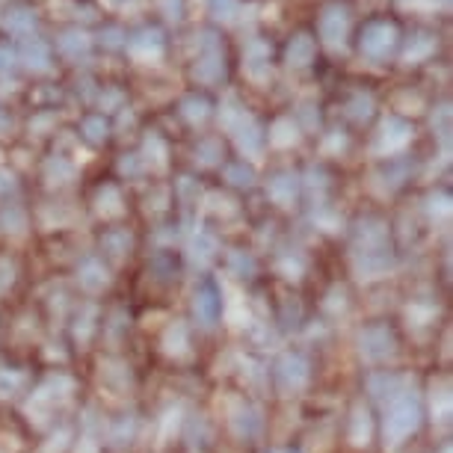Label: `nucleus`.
Listing matches in <instances>:
<instances>
[{
    "instance_id": "4",
    "label": "nucleus",
    "mask_w": 453,
    "mask_h": 453,
    "mask_svg": "<svg viewBox=\"0 0 453 453\" xmlns=\"http://www.w3.org/2000/svg\"><path fill=\"white\" fill-rule=\"evenodd\" d=\"M219 439L237 450H264L270 444V409L261 397L228 388L219 395V409L213 415Z\"/></svg>"
},
{
    "instance_id": "20",
    "label": "nucleus",
    "mask_w": 453,
    "mask_h": 453,
    "mask_svg": "<svg viewBox=\"0 0 453 453\" xmlns=\"http://www.w3.org/2000/svg\"><path fill=\"white\" fill-rule=\"evenodd\" d=\"M353 309H356V290L347 281V276H338V279H329L326 285L320 288L318 303L311 305V314L320 318L326 326H335V323L347 320Z\"/></svg>"
},
{
    "instance_id": "10",
    "label": "nucleus",
    "mask_w": 453,
    "mask_h": 453,
    "mask_svg": "<svg viewBox=\"0 0 453 453\" xmlns=\"http://www.w3.org/2000/svg\"><path fill=\"white\" fill-rule=\"evenodd\" d=\"M65 281L81 299H98V303H104V299L113 296V290L119 285V273L96 250H89L74 258Z\"/></svg>"
},
{
    "instance_id": "12",
    "label": "nucleus",
    "mask_w": 453,
    "mask_h": 453,
    "mask_svg": "<svg viewBox=\"0 0 453 453\" xmlns=\"http://www.w3.org/2000/svg\"><path fill=\"white\" fill-rule=\"evenodd\" d=\"M101 314H104V303H98V299H74L72 311H68L63 329H59L68 353H96L101 335Z\"/></svg>"
},
{
    "instance_id": "9",
    "label": "nucleus",
    "mask_w": 453,
    "mask_h": 453,
    "mask_svg": "<svg viewBox=\"0 0 453 453\" xmlns=\"http://www.w3.org/2000/svg\"><path fill=\"white\" fill-rule=\"evenodd\" d=\"M395 320L400 332H403L406 344L409 341H418V344L439 341V332L448 326V318H444V309H441V296L435 294V290H415V294H409Z\"/></svg>"
},
{
    "instance_id": "18",
    "label": "nucleus",
    "mask_w": 453,
    "mask_h": 453,
    "mask_svg": "<svg viewBox=\"0 0 453 453\" xmlns=\"http://www.w3.org/2000/svg\"><path fill=\"white\" fill-rule=\"evenodd\" d=\"M39 367L21 353H0V409H19Z\"/></svg>"
},
{
    "instance_id": "7",
    "label": "nucleus",
    "mask_w": 453,
    "mask_h": 453,
    "mask_svg": "<svg viewBox=\"0 0 453 453\" xmlns=\"http://www.w3.org/2000/svg\"><path fill=\"white\" fill-rule=\"evenodd\" d=\"M202 341L187 314H169L155 329V356L175 371H193L202 358Z\"/></svg>"
},
{
    "instance_id": "24",
    "label": "nucleus",
    "mask_w": 453,
    "mask_h": 453,
    "mask_svg": "<svg viewBox=\"0 0 453 453\" xmlns=\"http://www.w3.org/2000/svg\"><path fill=\"white\" fill-rule=\"evenodd\" d=\"M261 453H305L296 441H281V444H267Z\"/></svg>"
},
{
    "instance_id": "15",
    "label": "nucleus",
    "mask_w": 453,
    "mask_h": 453,
    "mask_svg": "<svg viewBox=\"0 0 453 453\" xmlns=\"http://www.w3.org/2000/svg\"><path fill=\"white\" fill-rule=\"evenodd\" d=\"M96 380L107 395L119 397V403H131L140 391V371L127 353H96Z\"/></svg>"
},
{
    "instance_id": "1",
    "label": "nucleus",
    "mask_w": 453,
    "mask_h": 453,
    "mask_svg": "<svg viewBox=\"0 0 453 453\" xmlns=\"http://www.w3.org/2000/svg\"><path fill=\"white\" fill-rule=\"evenodd\" d=\"M83 376L74 373L65 365H50L42 367L33 380L27 397L21 400L19 412L21 421L30 426L33 433H45L48 426H54L63 418L74 415L83 403Z\"/></svg>"
},
{
    "instance_id": "5",
    "label": "nucleus",
    "mask_w": 453,
    "mask_h": 453,
    "mask_svg": "<svg viewBox=\"0 0 453 453\" xmlns=\"http://www.w3.org/2000/svg\"><path fill=\"white\" fill-rule=\"evenodd\" d=\"M267 380L270 397L294 403V400L309 397L320 380V356L318 349L290 341L276 347L267 356Z\"/></svg>"
},
{
    "instance_id": "6",
    "label": "nucleus",
    "mask_w": 453,
    "mask_h": 453,
    "mask_svg": "<svg viewBox=\"0 0 453 453\" xmlns=\"http://www.w3.org/2000/svg\"><path fill=\"white\" fill-rule=\"evenodd\" d=\"M353 356L362 371H376V367H400L406 358V338L400 332L397 320L388 314L365 318L353 326Z\"/></svg>"
},
{
    "instance_id": "2",
    "label": "nucleus",
    "mask_w": 453,
    "mask_h": 453,
    "mask_svg": "<svg viewBox=\"0 0 453 453\" xmlns=\"http://www.w3.org/2000/svg\"><path fill=\"white\" fill-rule=\"evenodd\" d=\"M400 270V252L388 222H362L347 237V281L349 285H382Z\"/></svg>"
},
{
    "instance_id": "8",
    "label": "nucleus",
    "mask_w": 453,
    "mask_h": 453,
    "mask_svg": "<svg viewBox=\"0 0 453 453\" xmlns=\"http://www.w3.org/2000/svg\"><path fill=\"white\" fill-rule=\"evenodd\" d=\"M184 314L202 338L217 335V332L222 329V323H226V288H222L217 273L193 276Z\"/></svg>"
},
{
    "instance_id": "21",
    "label": "nucleus",
    "mask_w": 453,
    "mask_h": 453,
    "mask_svg": "<svg viewBox=\"0 0 453 453\" xmlns=\"http://www.w3.org/2000/svg\"><path fill=\"white\" fill-rule=\"evenodd\" d=\"M96 252L119 273L136 258V252H140V237L127 226H122V222H110V226H104L98 232Z\"/></svg>"
},
{
    "instance_id": "14",
    "label": "nucleus",
    "mask_w": 453,
    "mask_h": 453,
    "mask_svg": "<svg viewBox=\"0 0 453 453\" xmlns=\"http://www.w3.org/2000/svg\"><path fill=\"white\" fill-rule=\"evenodd\" d=\"M145 418L134 403H119L101 412V441L107 453H131L142 439Z\"/></svg>"
},
{
    "instance_id": "25",
    "label": "nucleus",
    "mask_w": 453,
    "mask_h": 453,
    "mask_svg": "<svg viewBox=\"0 0 453 453\" xmlns=\"http://www.w3.org/2000/svg\"><path fill=\"white\" fill-rule=\"evenodd\" d=\"M406 453H433V450H406Z\"/></svg>"
},
{
    "instance_id": "22",
    "label": "nucleus",
    "mask_w": 453,
    "mask_h": 453,
    "mask_svg": "<svg viewBox=\"0 0 453 453\" xmlns=\"http://www.w3.org/2000/svg\"><path fill=\"white\" fill-rule=\"evenodd\" d=\"M450 373L448 367L435 371L430 380L421 382L424 409H426V426L433 430H448L453 418V397H450Z\"/></svg>"
},
{
    "instance_id": "17",
    "label": "nucleus",
    "mask_w": 453,
    "mask_h": 453,
    "mask_svg": "<svg viewBox=\"0 0 453 453\" xmlns=\"http://www.w3.org/2000/svg\"><path fill=\"white\" fill-rule=\"evenodd\" d=\"M134 305L119 296L104 299V314H101V335L98 349L101 353H127V344L134 338ZM96 349V353H98Z\"/></svg>"
},
{
    "instance_id": "19",
    "label": "nucleus",
    "mask_w": 453,
    "mask_h": 453,
    "mask_svg": "<svg viewBox=\"0 0 453 453\" xmlns=\"http://www.w3.org/2000/svg\"><path fill=\"white\" fill-rule=\"evenodd\" d=\"M187 276L181 252L178 250H151L142 267V285L151 288V294H173Z\"/></svg>"
},
{
    "instance_id": "11",
    "label": "nucleus",
    "mask_w": 453,
    "mask_h": 453,
    "mask_svg": "<svg viewBox=\"0 0 453 453\" xmlns=\"http://www.w3.org/2000/svg\"><path fill=\"white\" fill-rule=\"evenodd\" d=\"M338 439L344 453H373L376 450V409L367 403L362 391H356L341 409Z\"/></svg>"
},
{
    "instance_id": "16",
    "label": "nucleus",
    "mask_w": 453,
    "mask_h": 453,
    "mask_svg": "<svg viewBox=\"0 0 453 453\" xmlns=\"http://www.w3.org/2000/svg\"><path fill=\"white\" fill-rule=\"evenodd\" d=\"M217 270L222 273V279L234 281V285H241L246 290L264 285V279H267L264 255L255 250V246H246V243L222 246Z\"/></svg>"
},
{
    "instance_id": "3",
    "label": "nucleus",
    "mask_w": 453,
    "mask_h": 453,
    "mask_svg": "<svg viewBox=\"0 0 453 453\" xmlns=\"http://www.w3.org/2000/svg\"><path fill=\"white\" fill-rule=\"evenodd\" d=\"M426 430L430 426H426V409L418 376L376 406V448L382 453L412 450V444L421 441Z\"/></svg>"
},
{
    "instance_id": "13",
    "label": "nucleus",
    "mask_w": 453,
    "mask_h": 453,
    "mask_svg": "<svg viewBox=\"0 0 453 453\" xmlns=\"http://www.w3.org/2000/svg\"><path fill=\"white\" fill-rule=\"evenodd\" d=\"M264 264H267V276L273 279V285L290 290H303L311 281L314 273L311 252L294 243H276L264 255Z\"/></svg>"
},
{
    "instance_id": "23",
    "label": "nucleus",
    "mask_w": 453,
    "mask_h": 453,
    "mask_svg": "<svg viewBox=\"0 0 453 453\" xmlns=\"http://www.w3.org/2000/svg\"><path fill=\"white\" fill-rule=\"evenodd\" d=\"M24 281H27L24 261L15 255V250H0V305H10L21 294Z\"/></svg>"
}]
</instances>
